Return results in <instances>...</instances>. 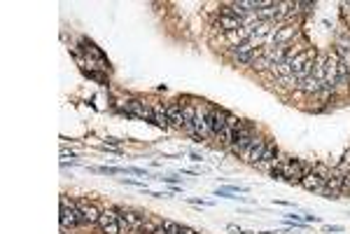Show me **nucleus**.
Segmentation results:
<instances>
[{
	"label": "nucleus",
	"instance_id": "nucleus-1",
	"mask_svg": "<svg viewBox=\"0 0 350 234\" xmlns=\"http://www.w3.org/2000/svg\"><path fill=\"white\" fill-rule=\"evenodd\" d=\"M82 222V213H79L77 202L68 199L66 194L61 197V227L63 229H73Z\"/></svg>",
	"mask_w": 350,
	"mask_h": 234
},
{
	"label": "nucleus",
	"instance_id": "nucleus-2",
	"mask_svg": "<svg viewBox=\"0 0 350 234\" xmlns=\"http://www.w3.org/2000/svg\"><path fill=\"white\" fill-rule=\"evenodd\" d=\"M329 173H332V171H329L325 164H313L311 171L303 176L301 187H303V190H311V192H320L322 185H325V180L329 178Z\"/></svg>",
	"mask_w": 350,
	"mask_h": 234
},
{
	"label": "nucleus",
	"instance_id": "nucleus-3",
	"mask_svg": "<svg viewBox=\"0 0 350 234\" xmlns=\"http://www.w3.org/2000/svg\"><path fill=\"white\" fill-rule=\"evenodd\" d=\"M252 141H254V129H252V124H248V122H241V124H238V129H236L234 143H231V150L245 157V152H248V150H250V145H252Z\"/></svg>",
	"mask_w": 350,
	"mask_h": 234
},
{
	"label": "nucleus",
	"instance_id": "nucleus-4",
	"mask_svg": "<svg viewBox=\"0 0 350 234\" xmlns=\"http://www.w3.org/2000/svg\"><path fill=\"white\" fill-rule=\"evenodd\" d=\"M343 178H345V173L341 171V169H334V171L329 173V178L325 180V185H322L320 194L327 199H336L338 192H343Z\"/></svg>",
	"mask_w": 350,
	"mask_h": 234
},
{
	"label": "nucleus",
	"instance_id": "nucleus-5",
	"mask_svg": "<svg viewBox=\"0 0 350 234\" xmlns=\"http://www.w3.org/2000/svg\"><path fill=\"white\" fill-rule=\"evenodd\" d=\"M98 227L103 234H119L121 225H119V211L117 209H105L101 211V220H98Z\"/></svg>",
	"mask_w": 350,
	"mask_h": 234
},
{
	"label": "nucleus",
	"instance_id": "nucleus-6",
	"mask_svg": "<svg viewBox=\"0 0 350 234\" xmlns=\"http://www.w3.org/2000/svg\"><path fill=\"white\" fill-rule=\"evenodd\" d=\"M117 211H119V225H121V229H126V232H143V225H145V220H143L138 213L126 211V209H117Z\"/></svg>",
	"mask_w": 350,
	"mask_h": 234
},
{
	"label": "nucleus",
	"instance_id": "nucleus-7",
	"mask_svg": "<svg viewBox=\"0 0 350 234\" xmlns=\"http://www.w3.org/2000/svg\"><path fill=\"white\" fill-rule=\"evenodd\" d=\"M308 171H311V169H308L301 160H290V164H287L285 171H283V178L290 180V183H299V185H301L303 176H306Z\"/></svg>",
	"mask_w": 350,
	"mask_h": 234
},
{
	"label": "nucleus",
	"instance_id": "nucleus-8",
	"mask_svg": "<svg viewBox=\"0 0 350 234\" xmlns=\"http://www.w3.org/2000/svg\"><path fill=\"white\" fill-rule=\"evenodd\" d=\"M124 112H126L128 117H140V120H152V122H154V112H152V108L147 103H143V101H138V99L126 101Z\"/></svg>",
	"mask_w": 350,
	"mask_h": 234
},
{
	"label": "nucleus",
	"instance_id": "nucleus-9",
	"mask_svg": "<svg viewBox=\"0 0 350 234\" xmlns=\"http://www.w3.org/2000/svg\"><path fill=\"white\" fill-rule=\"evenodd\" d=\"M77 206H79V213H82V222H84V225H98L101 211H98L94 204L86 202V199H79Z\"/></svg>",
	"mask_w": 350,
	"mask_h": 234
},
{
	"label": "nucleus",
	"instance_id": "nucleus-10",
	"mask_svg": "<svg viewBox=\"0 0 350 234\" xmlns=\"http://www.w3.org/2000/svg\"><path fill=\"white\" fill-rule=\"evenodd\" d=\"M266 143H269V141H264L261 136H254L252 145H250V150L245 152V157H243V160L257 167V164H259V160H261V154H264V150H266Z\"/></svg>",
	"mask_w": 350,
	"mask_h": 234
},
{
	"label": "nucleus",
	"instance_id": "nucleus-11",
	"mask_svg": "<svg viewBox=\"0 0 350 234\" xmlns=\"http://www.w3.org/2000/svg\"><path fill=\"white\" fill-rule=\"evenodd\" d=\"M276 160H278V148H276V143H273V141H269V143H266V150H264V154H261V160H259V164H257V167L264 169V171H271V169L276 167Z\"/></svg>",
	"mask_w": 350,
	"mask_h": 234
},
{
	"label": "nucleus",
	"instance_id": "nucleus-12",
	"mask_svg": "<svg viewBox=\"0 0 350 234\" xmlns=\"http://www.w3.org/2000/svg\"><path fill=\"white\" fill-rule=\"evenodd\" d=\"M238 117L236 115H227V124H224V129H222V134H220V141L224 143V145H231L234 143V136H236V129H238Z\"/></svg>",
	"mask_w": 350,
	"mask_h": 234
},
{
	"label": "nucleus",
	"instance_id": "nucleus-13",
	"mask_svg": "<svg viewBox=\"0 0 350 234\" xmlns=\"http://www.w3.org/2000/svg\"><path fill=\"white\" fill-rule=\"evenodd\" d=\"M166 110H168L170 127L182 129V127H185V115H182V103L180 101H170V103H166Z\"/></svg>",
	"mask_w": 350,
	"mask_h": 234
},
{
	"label": "nucleus",
	"instance_id": "nucleus-14",
	"mask_svg": "<svg viewBox=\"0 0 350 234\" xmlns=\"http://www.w3.org/2000/svg\"><path fill=\"white\" fill-rule=\"evenodd\" d=\"M227 115H229V112L217 110V108H210V110H208V117H210V127H212V134H215V136L222 134L224 124H227Z\"/></svg>",
	"mask_w": 350,
	"mask_h": 234
},
{
	"label": "nucleus",
	"instance_id": "nucleus-15",
	"mask_svg": "<svg viewBox=\"0 0 350 234\" xmlns=\"http://www.w3.org/2000/svg\"><path fill=\"white\" fill-rule=\"evenodd\" d=\"M241 21H243V19H238V17H229V14H220L215 24H217V28H222V31L234 33V31H238V28H243Z\"/></svg>",
	"mask_w": 350,
	"mask_h": 234
},
{
	"label": "nucleus",
	"instance_id": "nucleus-16",
	"mask_svg": "<svg viewBox=\"0 0 350 234\" xmlns=\"http://www.w3.org/2000/svg\"><path fill=\"white\" fill-rule=\"evenodd\" d=\"M152 112H154V124L161 127V129H168L170 120H168V110L163 103H152Z\"/></svg>",
	"mask_w": 350,
	"mask_h": 234
},
{
	"label": "nucleus",
	"instance_id": "nucleus-17",
	"mask_svg": "<svg viewBox=\"0 0 350 234\" xmlns=\"http://www.w3.org/2000/svg\"><path fill=\"white\" fill-rule=\"evenodd\" d=\"M299 89H301V92H306V94H318L320 92V82H318V77H315V75H308V77H303L301 82H299Z\"/></svg>",
	"mask_w": 350,
	"mask_h": 234
},
{
	"label": "nucleus",
	"instance_id": "nucleus-18",
	"mask_svg": "<svg viewBox=\"0 0 350 234\" xmlns=\"http://www.w3.org/2000/svg\"><path fill=\"white\" fill-rule=\"evenodd\" d=\"M294 35H296V28H294V26H285L283 31L273 35V40H276V45H287V40H290V37H294Z\"/></svg>",
	"mask_w": 350,
	"mask_h": 234
},
{
	"label": "nucleus",
	"instance_id": "nucleus-19",
	"mask_svg": "<svg viewBox=\"0 0 350 234\" xmlns=\"http://www.w3.org/2000/svg\"><path fill=\"white\" fill-rule=\"evenodd\" d=\"M336 75H338V85H345L350 77V68L345 66L341 59H338V63H336Z\"/></svg>",
	"mask_w": 350,
	"mask_h": 234
},
{
	"label": "nucleus",
	"instance_id": "nucleus-20",
	"mask_svg": "<svg viewBox=\"0 0 350 234\" xmlns=\"http://www.w3.org/2000/svg\"><path fill=\"white\" fill-rule=\"evenodd\" d=\"M163 227H166V234H180L182 225H178V222H170V220H166V222H163Z\"/></svg>",
	"mask_w": 350,
	"mask_h": 234
},
{
	"label": "nucleus",
	"instance_id": "nucleus-21",
	"mask_svg": "<svg viewBox=\"0 0 350 234\" xmlns=\"http://www.w3.org/2000/svg\"><path fill=\"white\" fill-rule=\"evenodd\" d=\"M338 169H341V171H343V173H348V171H350V150L343 154V160H341V164H338Z\"/></svg>",
	"mask_w": 350,
	"mask_h": 234
},
{
	"label": "nucleus",
	"instance_id": "nucleus-22",
	"mask_svg": "<svg viewBox=\"0 0 350 234\" xmlns=\"http://www.w3.org/2000/svg\"><path fill=\"white\" fill-rule=\"evenodd\" d=\"M159 227H161V225H154V222H145V225H143V232H145V234H154Z\"/></svg>",
	"mask_w": 350,
	"mask_h": 234
},
{
	"label": "nucleus",
	"instance_id": "nucleus-23",
	"mask_svg": "<svg viewBox=\"0 0 350 234\" xmlns=\"http://www.w3.org/2000/svg\"><path fill=\"white\" fill-rule=\"evenodd\" d=\"M343 192H350V171L345 173V178H343Z\"/></svg>",
	"mask_w": 350,
	"mask_h": 234
},
{
	"label": "nucleus",
	"instance_id": "nucleus-24",
	"mask_svg": "<svg viewBox=\"0 0 350 234\" xmlns=\"http://www.w3.org/2000/svg\"><path fill=\"white\" fill-rule=\"evenodd\" d=\"M327 232H343V227H341V225H329Z\"/></svg>",
	"mask_w": 350,
	"mask_h": 234
},
{
	"label": "nucleus",
	"instance_id": "nucleus-25",
	"mask_svg": "<svg viewBox=\"0 0 350 234\" xmlns=\"http://www.w3.org/2000/svg\"><path fill=\"white\" fill-rule=\"evenodd\" d=\"M119 143H121V141H117V138H108V143H105V145H110V148H117Z\"/></svg>",
	"mask_w": 350,
	"mask_h": 234
},
{
	"label": "nucleus",
	"instance_id": "nucleus-26",
	"mask_svg": "<svg viewBox=\"0 0 350 234\" xmlns=\"http://www.w3.org/2000/svg\"><path fill=\"white\" fill-rule=\"evenodd\" d=\"M180 234H196V232H194V229H189V227H182Z\"/></svg>",
	"mask_w": 350,
	"mask_h": 234
},
{
	"label": "nucleus",
	"instance_id": "nucleus-27",
	"mask_svg": "<svg viewBox=\"0 0 350 234\" xmlns=\"http://www.w3.org/2000/svg\"><path fill=\"white\" fill-rule=\"evenodd\" d=\"M154 234H166V227H163V225H161V227H159V229H157V232H154Z\"/></svg>",
	"mask_w": 350,
	"mask_h": 234
}]
</instances>
